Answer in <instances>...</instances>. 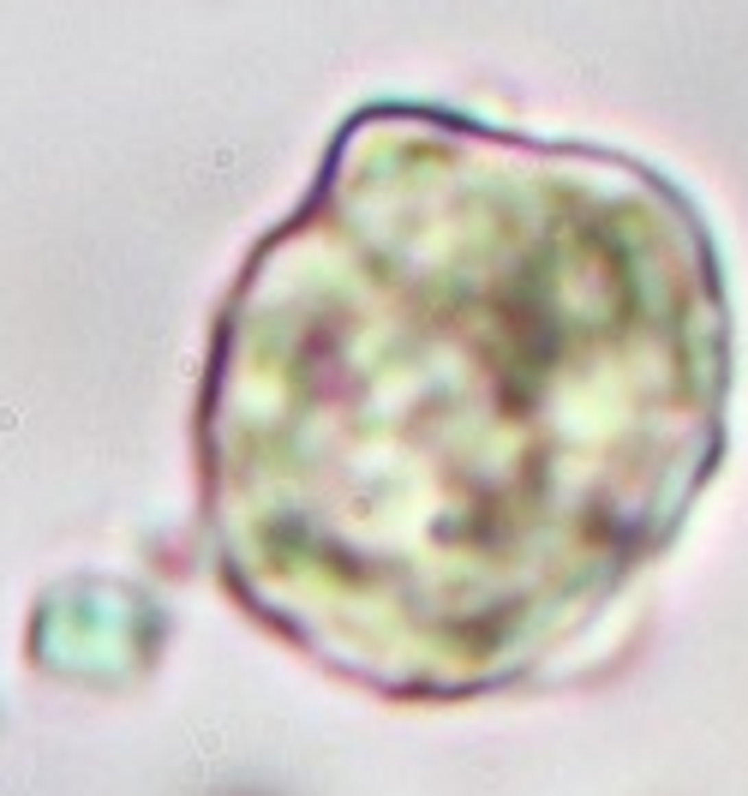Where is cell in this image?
Segmentation results:
<instances>
[{
  "instance_id": "obj_1",
  "label": "cell",
  "mask_w": 748,
  "mask_h": 796,
  "mask_svg": "<svg viewBox=\"0 0 748 796\" xmlns=\"http://www.w3.org/2000/svg\"><path fill=\"white\" fill-rule=\"evenodd\" d=\"M730 282L671 174L372 102L264 234L198 401L216 569L389 701H479L587 641L730 443Z\"/></svg>"
}]
</instances>
